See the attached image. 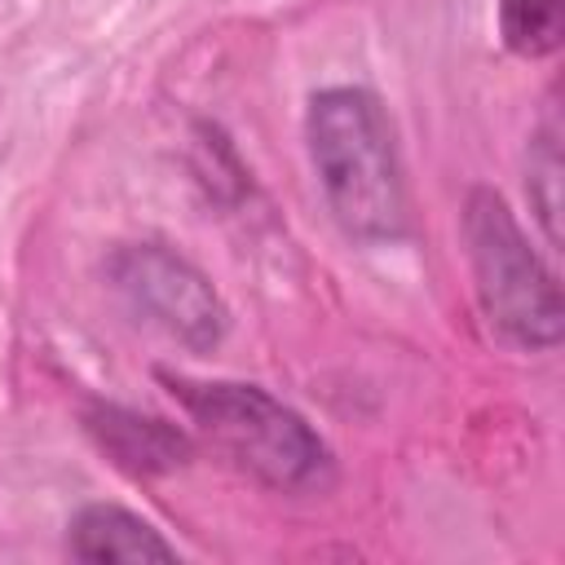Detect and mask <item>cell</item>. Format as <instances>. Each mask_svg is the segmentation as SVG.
Instances as JSON below:
<instances>
[{"label": "cell", "instance_id": "6da1fadb", "mask_svg": "<svg viewBox=\"0 0 565 565\" xmlns=\"http://www.w3.org/2000/svg\"><path fill=\"white\" fill-rule=\"evenodd\" d=\"M309 163L327 212L358 243H393L406 234V185L384 102L358 84H331L305 110Z\"/></svg>", "mask_w": 565, "mask_h": 565}, {"label": "cell", "instance_id": "7a4b0ae2", "mask_svg": "<svg viewBox=\"0 0 565 565\" xmlns=\"http://www.w3.org/2000/svg\"><path fill=\"white\" fill-rule=\"evenodd\" d=\"M168 393L185 406L199 433L247 477L278 494H322L335 481L327 441L287 402L260 384L238 380H190L159 371Z\"/></svg>", "mask_w": 565, "mask_h": 565}, {"label": "cell", "instance_id": "3957f363", "mask_svg": "<svg viewBox=\"0 0 565 565\" xmlns=\"http://www.w3.org/2000/svg\"><path fill=\"white\" fill-rule=\"evenodd\" d=\"M463 243L477 282V305L490 331L525 353H547L561 344L565 305L561 282L534 252L530 234L512 216L508 199L490 185H472L463 199Z\"/></svg>", "mask_w": 565, "mask_h": 565}, {"label": "cell", "instance_id": "277c9868", "mask_svg": "<svg viewBox=\"0 0 565 565\" xmlns=\"http://www.w3.org/2000/svg\"><path fill=\"white\" fill-rule=\"evenodd\" d=\"M106 278L119 300L190 353H212L225 340L230 309L199 265L159 243H124L106 256Z\"/></svg>", "mask_w": 565, "mask_h": 565}, {"label": "cell", "instance_id": "5b68a950", "mask_svg": "<svg viewBox=\"0 0 565 565\" xmlns=\"http://www.w3.org/2000/svg\"><path fill=\"white\" fill-rule=\"evenodd\" d=\"M88 437L132 477H159L190 463L194 446L177 424H163L154 415H137L128 406H93L84 415Z\"/></svg>", "mask_w": 565, "mask_h": 565}, {"label": "cell", "instance_id": "8992f818", "mask_svg": "<svg viewBox=\"0 0 565 565\" xmlns=\"http://www.w3.org/2000/svg\"><path fill=\"white\" fill-rule=\"evenodd\" d=\"M66 552L88 565L106 561H177V547L119 503H88L66 525Z\"/></svg>", "mask_w": 565, "mask_h": 565}, {"label": "cell", "instance_id": "52a82bcc", "mask_svg": "<svg viewBox=\"0 0 565 565\" xmlns=\"http://www.w3.org/2000/svg\"><path fill=\"white\" fill-rule=\"evenodd\" d=\"M561 124L556 110L543 115V124L530 137V154H525V190L534 203V216L543 225V238L552 247H561Z\"/></svg>", "mask_w": 565, "mask_h": 565}, {"label": "cell", "instance_id": "ba28073f", "mask_svg": "<svg viewBox=\"0 0 565 565\" xmlns=\"http://www.w3.org/2000/svg\"><path fill=\"white\" fill-rule=\"evenodd\" d=\"M499 40L516 57H547L565 40V0H499Z\"/></svg>", "mask_w": 565, "mask_h": 565}]
</instances>
